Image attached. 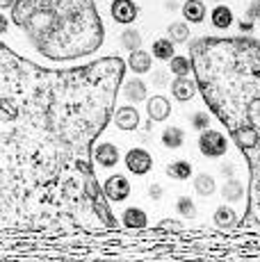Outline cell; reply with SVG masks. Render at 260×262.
I'll list each match as a JSON object with an SVG mask.
<instances>
[{
	"instance_id": "20",
	"label": "cell",
	"mask_w": 260,
	"mask_h": 262,
	"mask_svg": "<svg viewBox=\"0 0 260 262\" xmlns=\"http://www.w3.org/2000/svg\"><path fill=\"white\" fill-rule=\"evenodd\" d=\"M169 69H171V73L176 75V78H183V75L194 73V69H192V59L185 57V55H174V57L169 59Z\"/></svg>"
},
{
	"instance_id": "29",
	"label": "cell",
	"mask_w": 260,
	"mask_h": 262,
	"mask_svg": "<svg viewBox=\"0 0 260 262\" xmlns=\"http://www.w3.org/2000/svg\"><path fill=\"white\" fill-rule=\"evenodd\" d=\"M153 82H156L158 87H167L169 84V73L167 71H156L153 73Z\"/></svg>"
},
{
	"instance_id": "15",
	"label": "cell",
	"mask_w": 260,
	"mask_h": 262,
	"mask_svg": "<svg viewBox=\"0 0 260 262\" xmlns=\"http://www.w3.org/2000/svg\"><path fill=\"white\" fill-rule=\"evenodd\" d=\"M123 94H126V98L130 100V103H142V100H146V84L142 82L139 78H133L126 82V87H123Z\"/></svg>"
},
{
	"instance_id": "27",
	"label": "cell",
	"mask_w": 260,
	"mask_h": 262,
	"mask_svg": "<svg viewBox=\"0 0 260 262\" xmlns=\"http://www.w3.org/2000/svg\"><path fill=\"white\" fill-rule=\"evenodd\" d=\"M253 25H256V14L249 7L247 14L242 16V21H240V32H253Z\"/></svg>"
},
{
	"instance_id": "25",
	"label": "cell",
	"mask_w": 260,
	"mask_h": 262,
	"mask_svg": "<svg viewBox=\"0 0 260 262\" xmlns=\"http://www.w3.org/2000/svg\"><path fill=\"white\" fill-rule=\"evenodd\" d=\"M151 55L153 57H158V59H171L174 55V43L169 41V39H158L156 43H153V50H151Z\"/></svg>"
},
{
	"instance_id": "32",
	"label": "cell",
	"mask_w": 260,
	"mask_h": 262,
	"mask_svg": "<svg viewBox=\"0 0 260 262\" xmlns=\"http://www.w3.org/2000/svg\"><path fill=\"white\" fill-rule=\"evenodd\" d=\"M7 28H9V18H5L3 14H0V34L7 32Z\"/></svg>"
},
{
	"instance_id": "13",
	"label": "cell",
	"mask_w": 260,
	"mask_h": 262,
	"mask_svg": "<svg viewBox=\"0 0 260 262\" xmlns=\"http://www.w3.org/2000/svg\"><path fill=\"white\" fill-rule=\"evenodd\" d=\"M214 224L219 226V228L224 230H233L240 226V216L235 214L233 208H228V205H222V208L214 212Z\"/></svg>"
},
{
	"instance_id": "6",
	"label": "cell",
	"mask_w": 260,
	"mask_h": 262,
	"mask_svg": "<svg viewBox=\"0 0 260 262\" xmlns=\"http://www.w3.org/2000/svg\"><path fill=\"white\" fill-rule=\"evenodd\" d=\"M126 169L135 176H144L153 169V158L144 148H130L126 153Z\"/></svg>"
},
{
	"instance_id": "28",
	"label": "cell",
	"mask_w": 260,
	"mask_h": 262,
	"mask_svg": "<svg viewBox=\"0 0 260 262\" xmlns=\"http://www.w3.org/2000/svg\"><path fill=\"white\" fill-rule=\"evenodd\" d=\"M192 125L197 130H203V128H210V114H206V112H197L192 117Z\"/></svg>"
},
{
	"instance_id": "24",
	"label": "cell",
	"mask_w": 260,
	"mask_h": 262,
	"mask_svg": "<svg viewBox=\"0 0 260 262\" xmlns=\"http://www.w3.org/2000/svg\"><path fill=\"white\" fill-rule=\"evenodd\" d=\"M121 46L128 50V53H133V50H139L142 46V34H139V30L135 28H128L121 32Z\"/></svg>"
},
{
	"instance_id": "3",
	"label": "cell",
	"mask_w": 260,
	"mask_h": 262,
	"mask_svg": "<svg viewBox=\"0 0 260 262\" xmlns=\"http://www.w3.org/2000/svg\"><path fill=\"white\" fill-rule=\"evenodd\" d=\"M12 23L53 62H71L103 46V23L94 0H16Z\"/></svg>"
},
{
	"instance_id": "7",
	"label": "cell",
	"mask_w": 260,
	"mask_h": 262,
	"mask_svg": "<svg viewBox=\"0 0 260 262\" xmlns=\"http://www.w3.org/2000/svg\"><path fill=\"white\" fill-rule=\"evenodd\" d=\"M110 14H112V18L117 23L130 25L135 18H137L139 9H137V5H135L133 0H114L112 7H110Z\"/></svg>"
},
{
	"instance_id": "18",
	"label": "cell",
	"mask_w": 260,
	"mask_h": 262,
	"mask_svg": "<svg viewBox=\"0 0 260 262\" xmlns=\"http://www.w3.org/2000/svg\"><path fill=\"white\" fill-rule=\"evenodd\" d=\"M123 224L128 226V228H146L148 226V216L144 210L139 208H128L126 212H123Z\"/></svg>"
},
{
	"instance_id": "11",
	"label": "cell",
	"mask_w": 260,
	"mask_h": 262,
	"mask_svg": "<svg viewBox=\"0 0 260 262\" xmlns=\"http://www.w3.org/2000/svg\"><path fill=\"white\" fill-rule=\"evenodd\" d=\"M94 160H96V164H101L105 169L114 167L119 162V148L114 144H98L94 148Z\"/></svg>"
},
{
	"instance_id": "35",
	"label": "cell",
	"mask_w": 260,
	"mask_h": 262,
	"mask_svg": "<svg viewBox=\"0 0 260 262\" xmlns=\"http://www.w3.org/2000/svg\"><path fill=\"white\" fill-rule=\"evenodd\" d=\"M214 3H217V0H214Z\"/></svg>"
},
{
	"instance_id": "21",
	"label": "cell",
	"mask_w": 260,
	"mask_h": 262,
	"mask_svg": "<svg viewBox=\"0 0 260 262\" xmlns=\"http://www.w3.org/2000/svg\"><path fill=\"white\" fill-rule=\"evenodd\" d=\"M167 37L171 43H185L189 39V28L185 21H174L167 28Z\"/></svg>"
},
{
	"instance_id": "5",
	"label": "cell",
	"mask_w": 260,
	"mask_h": 262,
	"mask_svg": "<svg viewBox=\"0 0 260 262\" xmlns=\"http://www.w3.org/2000/svg\"><path fill=\"white\" fill-rule=\"evenodd\" d=\"M103 191L107 196V201H114V203H121L130 196V180L121 173H114L105 180L103 185Z\"/></svg>"
},
{
	"instance_id": "14",
	"label": "cell",
	"mask_w": 260,
	"mask_h": 262,
	"mask_svg": "<svg viewBox=\"0 0 260 262\" xmlns=\"http://www.w3.org/2000/svg\"><path fill=\"white\" fill-rule=\"evenodd\" d=\"M183 16L187 23H201L206 18V5L201 0H187L183 5Z\"/></svg>"
},
{
	"instance_id": "16",
	"label": "cell",
	"mask_w": 260,
	"mask_h": 262,
	"mask_svg": "<svg viewBox=\"0 0 260 262\" xmlns=\"http://www.w3.org/2000/svg\"><path fill=\"white\" fill-rule=\"evenodd\" d=\"M212 25L217 30H228L233 25V12L226 7V5H217V7L212 9Z\"/></svg>"
},
{
	"instance_id": "34",
	"label": "cell",
	"mask_w": 260,
	"mask_h": 262,
	"mask_svg": "<svg viewBox=\"0 0 260 262\" xmlns=\"http://www.w3.org/2000/svg\"><path fill=\"white\" fill-rule=\"evenodd\" d=\"M251 9H253V14H256V18H260V0H253Z\"/></svg>"
},
{
	"instance_id": "19",
	"label": "cell",
	"mask_w": 260,
	"mask_h": 262,
	"mask_svg": "<svg viewBox=\"0 0 260 262\" xmlns=\"http://www.w3.org/2000/svg\"><path fill=\"white\" fill-rule=\"evenodd\" d=\"M194 191L199 196H212L217 191V183H214V178L210 173H199L194 178Z\"/></svg>"
},
{
	"instance_id": "12",
	"label": "cell",
	"mask_w": 260,
	"mask_h": 262,
	"mask_svg": "<svg viewBox=\"0 0 260 262\" xmlns=\"http://www.w3.org/2000/svg\"><path fill=\"white\" fill-rule=\"evenodd\" d=\"M151 64H153V57L146 53V50H133L128 57V64L126 67H130V71L133 73H148L151 71Z\"/></svg>"
},
{
	"instance_id": "26",
	"label": "cell",
	"mask_w": 260,
	"mask_h": 262,
	"mask_svg": "<svg viewBox=\"0 0 260 262\" xmlns=\"http://www.w3.org/2000/svg\"><path fill=\"white\" fill-rule=\"evenodd\" d=\"M176 210L185 219H194V216H197V208H194V201L189 199V196H181V199L176 201Z\"/></svg>"
},
{
	"instance_id": "8",
	"label": "cell",
	"mask_w": 260,
	"mask_h": 262,
	"mask_svg": "<svg viewBox=\"0 0 260 262\" xmlns=\"http://www.w3.org/2000/svg\"><path fill=\"white\" fill-rule=\"evenodd\" d=\"M146 112H148V119H151L153 123L167 121L169 114H171V103H169L164 96H151V98H148V105H146Z\"/></svg>"
},
{
	"instance_id": "4",
	"label": "cell",
	"mask_w": 260,
	"mask_h": 262,
	"mask_svg": "<svg viewBox=\"0 0 260 262\" xmlns=\"http://www.w3.org/2000/svg\"><path fill=\"white\" fill-rule=\"evenodd\" d=\"M199 150H201L206 158H222V155L228 150V142L219 130H201Z\"/></svg>"
},
{
	"instance_id": "2",
	"label": "cell",
	"mask_w": 260,
	"mask_h": 262,
	"mask_svg": "<svg viewBox=\"0 0 260 262\" xmlns=\"http://www.w3.org/2000/svg\"><path fill=\"white\" fill-rule=\"evenodd\" d=\"M189 59L208 110L249 162V203L240 228L260 230V41L201 37L189 43Z\"/></svg>"
},
{
	"instance_id": "33",
	"label": "cell",
	"mask_w": 260,
	"mask_h": 262,
	"mask_svg": "<svg viewBox=\"0 0 260 262\" xmlns=\"http://www.w3.org/2000/svg\"><path fill=\"white\" fill-rule=\"evenodd\" d=\"M16 0H0V9H7V7H14Z\"/></svg>"
},
{
	"instance_id": "22",
	"label": "cell",
	"mask_w": 260,
	"mask_h": 262,
	"mask_svg": "<svg viewBox=\"0 0 260 262\" xmlns=\"http://www.w3.org/2000/svg\"><path fill=\"white\" fill-rule=\"evenodd\" d=\"M222 196L226 201H231V203H235V201H242V196H244L242 183H240L237 178L226 180V183H224V187H222Z\"/></svg>"
},
{
	"instance_id": "31",
	"label": "cell",
	"mask_w": 260,
	"mask_h": 262,
	"mask_svg": "<svg viewBox=\"0 0 260 262\" xmlns=\"http://www.w3.org/2000/svg\"><path fill=\"white\" fill-rule=\"evenodd\" d=\"M160 228H171V230H181V224H174V221H162Z\"/></svg>"
},
{
	"instance_id": "17",
	"label": "cell",
	"mask_w": 260,
	"mask_h": 262,
	"mask_svg": "<svg viewBox=\"0 0 260 262\" xmlns=\"http://www.w3.org/2000/svg\"><path fill=\"white\" fill-rule=\"evenodd\" d=\"M162 144L167 146V148H181L185 144V133L183 128H178V125H169V128L162 130Z\"/></svg>"
},
{
	"instance_id": "23",
	"label": "cell",
	"mask_w": 260,
	"mask_h": 262,
	"mask_svg": "<svg viewBox=\"0 0 260 262\" xmlns=\"http://www.w3.org/2000/svg\"><path fill=\"white\" fill-rule=\"evenodd\" d=\"M167 176L174 180H187L192 176V164L185 162V160H176L167 167Z\"/></svg>"
},
{
	"instance_id": "9",
	"label": "cell",
	"mask_w": 260,
	"mask_h": 262,
	"mask_svg": "<svg viewBox=\"0 0 260 262\" xmlns=\"http://www.w3.org/2000/svg\"><path fill=\"white\" fill-rule=\"evenodd\" d=\"M199 87H197V80L187 78V75H183V78H176L171 82V94L176 100H181V103H185V100H192L194 96H197Z\"/></svg>"
},
{
	"instance_id": "30",
	"label": "cell",
	"mask_w": 260,
	"mask_h": 262,
	"mask_svg": "<svg viewBox=\"0 0 260 262\" xmlns=\"http://www.w3.org/2000/svg\"><path fill=\"white\" fill-rule=\"evenodd\" d=\"M148 196H151V201H160L162 199V187H160L158 183H153L151 187H148Z\"/></svg>"
},
{
	"instance_id": "1",
	"label": "cell",
	"mask_w": 260,
	"mask_h": 262,
	"mask_svg": "<svg viewBox=\"0 0 260 262\" xmlns=\"http://www.w3.org/2000/svg\"><path fill=\"white\" fill-rule=\"evenodd\" d=\"M117 55L46 69L0 41V226L117 228L92 146L112 119Z\"/></svg>"
},
{
	"instance_id": "10",
	"label": "cell",
	"mask_w": 260,
	"mask_h": 262,
	"mask_svg": "<svg viewBox=\"0 0 260 262\" xmlns=\"http://www.w3.org/2000/svg\"><path fill=\"white\" fill-rule=\"evenodd\" d=\"M114 125L119 130H135L139 125V112L133 107V105H123V107H117L114 112Z\"/></svg>"
}]
</instances>
